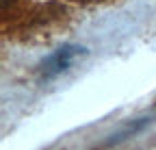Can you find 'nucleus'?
<instances>
[{
    "instance_id": "f257e3e1",
    "label": "nucleus",
    "mask_w": 156,
    "mask_h": 150,
    "mask_svg": "<svg viewBox=\"0 0 156 150\" xmlns=\"http://www.w3.org/2000/svg\"><path fill=\"white\" fill-rule=\"evenodd\" d=\"M80 54H85V48H78V46H65V48H58L54 54H50V57L44 61L41 65V76L44 79H54L58 76L61 72H65L72 61L76 57H80Z\"/></svg>"
}]
</instances>
